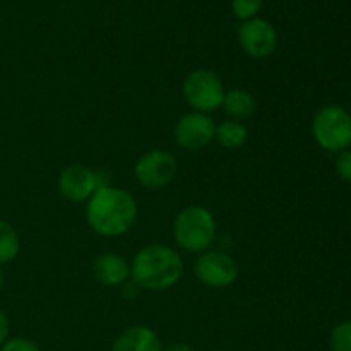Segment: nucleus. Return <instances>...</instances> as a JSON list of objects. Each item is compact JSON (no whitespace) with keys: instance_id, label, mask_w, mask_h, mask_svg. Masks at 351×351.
I'll return each mask as SVG.
<instances>
[{"instance_id":"obj_16","label":"nucleus","mask_w":351,"mask_h":351,"mask_svg":"<svg viewBox=\"0 0 351 351\" xmlns=\"http://www.w3.org/2000/svg\"><path fill=\"white\" fill-rule=\"evenodd\" d=\"M332 351H351V321L336 326L329 338Z\"/></svg>"},{"instance_id":"obj_6","label":"nucleus","mask_w":351,"mask_h":351,"mask_svg":"<svg viewBox=\"0 0 351 351\" xmlns=\"http://www.w3.org/2000/svg\"><path fill=\"white\" fill-rule=\"evenodd\" d=\"M177 158L163 149L147 151L134 167L137 182L149 191H158L170 184L177 175Z\"/></svg>"},{"instance_id":"obj_1","label":"nucleus","mask_w":351,"mask_h":351,"mask_svg":"<svg viewBox=\"0 0 351 351\" xmlns=\"http://www.w3.org/2000/svg\"><path fill=\"white\" fill-rule=\"evenodd\" d=\"M137 218V202L125 189H96L86 204V221L99 237L113 239L129 232Z\"/></svg>"},{"instance_id":"obj_19","label":"nucleus","mask_w":351,"mask_h":351,"mask_svg":"<svg viewBox=\"0 0 351 351\" xmlns=\"http://www.w3.org/2000/svg\"><path fill=\"white\" fill-rule=\"evenodd\" d=\"M336 171L339 178L351 184V149L341 151L336 158Z\"/></svg>"},{"instance_id":"obj_18","label":"nucleus","mask_w":351,"mask_h":351,"mask_svg":"<svg viewBox=\"0 0 351 351\" xmlns=\"http://www.w3.org/2000/svg\"><path fill=\"white\" fill-rule=\"evenodd\" d=\"M0 351H41L40 346L27 338H10L3 343Z\"/></svg>"},{"instance_id":"obj_11","label":"nucleus","mask_w":351,"mask_h":351,"mask_svg":"<svg viewBox=\"0 0 351 351\" xmlns=\"http://www.w3.org/2000/svg\"><path fill=\"white\" fill-rule=\"evenodd\" d=\"M93 274L103 287L117 288L129 281L130 266L119 254L105 252L96 257L93 263Z\"/></svg>"},{"instance_id":"obj_23","label":"nucleus","mask_w":351,"mask_h":351,"mask_svg":"<svg viewBox=\"0 0 351 351\" xmlns=\"http://www.w3.org/2000/svg\"><path fill=\"white\" fill-rule=\"evenodd\" d=\"M2 288H3V273L2 269H0V291H2Z\"/></svg>"},{"instance_id":"obj_17","label":"nucleus","mask_w":351,"mask_h":351,"mask_svg":"<svg viewBox=\"0 0 351 351\" xmlns=\"http://www.w3.org/2000/svg\"><path fill=\"white\" fill-rule=\"evenodd\" d=\"M261 5H263V0H233L232 2L233 14L237 19H242L243 23L254 19L261 10Z\"/></svg>"},{"instance_id":"obj_8","label":"nucleus","mask_w":351,"mask_h":351,"mask_svg":"<svg viewBox=\"0 0 351 351\" xmlns=\"http://www.w3.org/2000/svg\"><path fill=\"white\" fill-rule=\"evenodd\" d=\"M216 123L208 113L191 112L178 119L173 129V139L182 149L199 151L215 141Z\"/></svg>"},{"instance_id":"obj_22","label":"nucleus","mask_w":351,"mask_h":351,"mask_svg":"<svg viewBox=\"0 0 351 351\" xmlns=\"http://www.w3.org/2000/svg\"><path fill=\"white\" fill-rule=\"evenodd\" d=\"M163 351H194V350H192L189 345H185V343H177V345L168 346V348Z\"/></svg>"},{"instance_id":"obj_20","label":"nucleus","mask_w":351,"mask_h":351,"mask_svg":"<svg viewBox=\"0 0 351 351\" xmlns=\"http://www.w3.org/2000/svg\"><path fill=\"white\" fill-rule=\"evenodd\" d=\"M141 290H143V288H141L134 280L125 281V283L122 285V295L125 300H134V298L139 297Z\"/></svg>"},{"instance_id":"obj_13","label":"nucleus","mask_w":351,"mask_h":351,"mask_svg":"<svg viewBox=\"0 0 351 351\" xmlns=\"http://www.w3.org/2000/svg\"><path fill=\"white\" fill-rule=\"evenodd\" d=\"M221 106L233 120L249 119L257 110L256 98L249 91L239 88L225 91V98H223Z\"/></svg>"},{"instance_id":"obj_10","label":"nucleus","mask_w":351,"mask_h":351,"mask_svg":"<svg viewBox=\"0 0 351 351\" xmlns=\"http://www.w3.org/2000/svg\"><path fill=\"white\" fill-rule=\"evenodd\" d=\"M98 189L95 170L84 165H71L58 177V191L71 202H88Z\"/></svg>"},{"instance_id":"obj_3","label":"nucleus","mask_w":351,"mask_h":351,"mask_svg":"<svg viewBox=\"0 0 351 351\" xmlns=\"http://www.w3.org/2000/svg\"><path fill=\"white\" fill-rule=\"evenodd\" d=\"M173 239L187 252H206L216 239L215 216L202 206L182 209L173 221Z\"/></svg>"},{"instance_id":"obj_9","label":"nucleus","mask_w":351,"mask_h":351,"mask_svg":"<svg viewBox=\"0 0 351 351\" xmlns=\"http://www.w3.org/2000/svg\"><path fill=\"white\" fill-rule=\"evenodd\" d=\"M239 43L252 58H267L278 45V34L273 24L264 19H250L240 26Z\"/></svg>"},{"instance_id":"obj_5","label":"nucleus","mask_w":351,"mask_h":351,"mask_svg":"<svg viewBox=\"0 0 351 351\" xmlns=\"http://www.w3.org/2000/svg\"><path fill=\"white\" fill-rule=\"evenodd\" d=\"M185 101L189 103L194 112L211 113L223 105L225 98V88L218 75L208 69H197L192 71L185 77L184 86H182Z\"/></svg>"},{"instance_id":"obj_14","label":"nucleus","mask_w":351,"mask_h":351,"mask_svg":"<svg viewBox=\"0 0 351 351\" xmlns=\"http://www.w3.org/2000/svg\"><path fill=\"white\" fill-rule=\"evenodd\" d=\"M247 136H249V130L240 120L230 119L216 125L215 139L218 141L219 146L226 149H239L245 144Z\"/></svg>"},{"instance_id":"obj_4","label":"nucleus","mask_w":351,"mask_h":351,"mask_svg":"<svg viewBox=\"0 0 351 351\" xmlns=\"http://www.w3.org/2000/svg\"><path fill=\"white\" fill-rule=\"evenodd\" d=\"M312 136L322 149L341 153L351 146V115L339 105H328L315 113Z\"/></svg>"},{"instance_id":"obj_12","label":"nucleus","mask_w":351,"mask_h":351,"mask_svg":"<svg viewBox=\"0 0 351 351\" xmlns=\"http://www.w3.org/2000/svg\"><path fill=\"white\" fill-rule=\"evenodd\" d=\"M112 351H163L161 339L146 326H130L115 338Z\"/></svg>"},{"instance_id":"obj_7","label":"nucleus","mask_w":351,"mask_h":351,"mask_svg":"<svg viewBox=\"0 0 351 351\" xmlns=\"http://www.w3.org/2000/svg\"><path fill=\"white\" fill-rule=\"evenodd\" d=\"M194 273L204 287L221 290L235 283L239 276V267L228 254L219 252V250H211V252L206 250L195 259Z\"/></svg>"},{"instance_id":"obj_2","label":"nucleus","mask_w":351,"mask_h":351,"mask_svg":"<svg viewBox=\"0 0 351 351\" xmlns=\"http://www.w3.org/2000/svg\"><path fill=\"white\" fill-rule=\"evenodd\" d=\"M184 274V261L171 247L151 243L134 256L130 276L141 288L149 291L170 290Z\"/></svg>"},{"instance_id":"obj_21","label":"nucleus","mask_w":351,"mask_h":351,"mask_svg":"<svg viewBox=\"0 0 351 351\" xmlns=\"http://www.w3.org/2000/svg\"><path fill=\"white\" fill-rule=\"evenodd\" d=\"M9 331H10V324L7 315L0 311V348L3 346V343L9 339Z\"/></svg>"},{"instance_id":"obj_15","label":"nucleus","mask_w":351,"mask_h":351,"mask_svg":"<svg viewBox=\"0 0 351 351\" xmlns=\"http://www.w3.org/2000/svg\"><path fill=\"white\" fill-rule=\"evenodd\" d=\"M21 249L19 235L10 223L0 219V264L12 263Z\"/></svg>"}]
</instances>
